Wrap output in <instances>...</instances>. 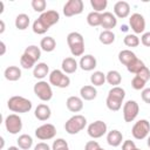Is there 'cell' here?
<instances>
[{"mask_svg": "<svg viewBox=\"0 0 150 150\" xmlns=\"http://www.w3.org/2000/svg\"><path fill=\"white\" fill-rule=\"evenodd\" d=\"M59 20H60V14L57 11H54V9L46 11L42 14H40V16L36 20H34L32 29L35 34L42 35V34L47 33V30L52 26L56 25L59 22Z\"/></svg>", "mask_w": 150, "mask_h": 150, "instance_id": "cell-1", "label": "cell"}, {"mask_svg": "<svg viewBox=\"0 0 150 150\" xmlns=\"http://www.w3.org/2000/svg\"><path fill=\"white\" fill-rule=\"evenodd\" d=\"M7 107L13 112L25 114V112L30 111L33 104H32V101L30 100H28V98H26L23 96L15 95V96L9 97V100L7 101Z\"/></svg>", "mask_w": 150, "mask_h": 150, "instance_id": "cell-2", "label": "cell"}, {"mask_svg": "<svg viewBox=\"0 0 150 150\" xmlns=\"http://www.w3.org/2000/svg\"><path fill=\"white\" fill-rule=\"evenodd\" d=\"M87 125V118L83 115L75 114L64 123V130L69 135H75L82 131Z\"/></svg>", "mask_w": 150, "mask_h": 150, "instance_id": "cell-3", "label": "cell"}, {"mask_svg": "<svg viewBox=\"0 0 150 150\" xmlns=\"http://www.w3.org/2000/svg\"><path fill=\"white\" fill-rule=\"evenodd\" d=\"M34 94L36 95L38 98H40L43 102H48L53 97V90H52V84L47 81H38L34 87H33Z\"/></svg>", "mask_w": 150, "mask_h": 150, "instance_id": "cell-4", "label": "cell"}, {"mask_svg": "<svg viewBox=\"0 0 150 150\" xmlns=\"http://www.w3.org/2000/svg\"><path fill=\"white\" fill-rule=\"evenodd\" d=\"M48 79H49V83L57 88H67L70 84V77L60 69L52 70Z\"/></svg>", "mask_w": 150, "mask_h": 150, "instance_id": "cell-5", "label": "cell"}, {"mask_svg": "<svg viewBox=\"0 0 150 150\" xmlns=\"http://www.w3.org/2000/svg\"><path fill=\"white\" fill-rule=\"evenodd\" d=\"M131 134L136 139H144L150 134V123L148 120H139L137 121L131 129Z\"/></svg>", "mask_w": 150, "mask_h": 150, "instance_id": "cell-6", "label": "cell"}, {"mask_svg": "<svg viewBox=\"0 0 150 150\" xmlns=\"http://www.w3.org/2000/svg\"><path fill=\"white\" fill-rule=\"evenodd\" d=\"M5 128L12 135L19 134L21 131V129H22V120H21V117L18 114H9L5 118Z\"/></svg>", "mask_w": 150, "mask_h": 150, "instance_id": "cell-7", "label": "cell"}, {"mask_svg": "<svg viewBox=\"0 0 150 150\" xmlns=\"http://www.w3.org/2000/svg\"><path fill=\"white\" fill-rule=\"evenodd\" d=\"M139 112V105L134 100H128L123 104V118L125 122H132L136 120L137 115Z\"/></svg>", "mask_w": 150, "mask_h": 150, "instance_id": "cell-8", "label": "cell"}, {"mask_svg": "<svg viewBox=\"0 0 150 150\" xmlns=\"http://www.w3.org/2000/svg\"><path fill=\"white\" fill-rule=\"evenodd\" d=\"M84 9V4L82 0H68L63 5V14L67 18L79 15L83 12Z\"/></svg>", "mask_w": 150, "mask_h": 150, "instance_id": "cell-9", "label": "cell"}, {"mask_svg": "<svg viewBox=\"0 0 150 150\" xmlns=\"http://www.w3.org/2000/svg\"><path fill=\"white\" fill-rule=\"evenodd\" d=\"M107 131H108V127H107L105 122H103V121H101V120H97V121L90 123V124L88 125V128H87L88 135H89L91 138H94V139L101 138L102 136H104V135L107 134Z\"/></svg>", "mask_w": 150, "mask_h": 150, "instance_id": "cell-10", "label": "cell"}, {"mask_svg": "<svg viewBox=\"0 0 150 150\" xmlns=\"http://www.w3.org/2000/svg\"><path fill=\"white\" fill-rule=\"evenodd\" d=\"M56 135V128L52 123H45L35 129V136L40 141H48L54 138Z\"/></svg>", "mask_w": 150, "mask_h": 150, "instance_id": "cell-11", "label": "cell"}, {"mask_svg": "<svg viewBox=\"0 0 150 150\" xmlns=\"http://www.w3.org/2000/svg\"><path fill=\"white\" fill-rule=\"evenodd\" d=\"M129 26L135 34H143L145 30V19L139 13H134L129 16Z\"/></svg>", "mask_w": 150, "mask_h": 150, "instance_id": "cell-12", "label": "cell"}, {"mask_svg": "<svg viewBox=\"0 0 150 150\" xmlns=\"http://www.w3.org/2000/svg\"><path fill=\"white\" fill-rule=\"evenodd\" d=\"M96 66H97V61H96L95 56L91 54H86V55L81 56V59L79 61V67L84 71H91L96 68Z\"/></svg>", "mask_w": 150, "mask_h": 150, "instance_id": "cell-13", "label": "cell"}, {"mask_svg": "<svg viewBox=\"0 0 150 150\" xmlns=\"http://www.w3.org/2000/svg\"><path fill=\"white\" fill-rule=\"evenodd\" d=\"M114 14L120 19L128 18L130 15V5L127 1H117L114 5Z\"/></svg>", "mask_w": 150, "mask_h": 150, "instance_id": "cell-14", "label": "cell"}, {"mask_svg": "<svg viewBox=\"0 0 150 150\" xmlns=\"http://www.w3.org/2000/svg\"><path fill=\"white\" fill-rule=\"evenodd\" d=\"M117 25V18L111 12H103L102 13V23L101 27L103 30H111Z\"/></svg>", "mask_w": 150, "mask_h": 150, "instance_id": "cell-15", "label": "cell"}, {"mask_svg": "<svg viewBox=\"0 0 150 150\" xmlns=\"http://www.w3.org/2000/svg\"><path fill=\"white\" fill-rule=\"evenodd\" d=\"M67 109L71 112H80L83 109V100L80 96H69L66 101Z\"/></svg>", "mask_w": 150, "mask_h": 150, "instance_id": "cell-16", "label": "cell"}, {"mask_svg": "<svg viewBox=\"0 0 150 150\" xmlns=\"http://www.w3.org/2000/svg\"><path fill=\"white\" fill-rule=\"evenodd\" d=\"M34 116L39 120V121H48L52 116V110L49 108L48 104H45V103H41V104H38V107L35 108V111H34Z\"/></svg>", "mask_w": 150, "mask_h": 150, "instance_id": "cell-17", "label": "cell"}, {"mask_svg": "<svg viewBox=\"0 0 150 150\" xmlns=\"http://www.w3.org/2000/svg\"><path fill=\"white\" fill-rule=\"evenodd\" d=\"M79 68V62L69 56V57H66L62 60V63H61V70L64 73V74H74Z\"/></svg>", "mask_w": 150, "mask_h": 150, "instance_id": "cell-18", "label": "cell"}, {"mask_svg": "<svg viewBox=\"0 0 150 150\" xmlns=\"http://www.w3.org/2000/svg\"><path fill=\"white\" fill-rule=\"evenodd\" d=\"M122 141H123V135L120 130L117 129H114V130H110L108 134H107V143L112 146V148H117L122 144Z\"/></svg>", "mask_w": 150, "mask_h": 150, "instance_id": "cell-19", "label": "cell"}, {"mask_svg": "<svg viewBox=\"0 0 150 150\" xmlns=\"http://www.w3.org/2000/svg\"><path fill=\"white\" fill-rule=\"evenodd\" d=\"M49 67H48V64L47 63H45V62H39V63H36L35 64V67L33 68V76L35 77V79H38V80H43L47 75L49 76Z\"/></svg>", "mask_w": 150, "mask_h": 150, "instance_id": "cell-20", "label": "cell"}, {"mask_svg": "<svg viewBox=\"0 0 150 150\" xmlns=\"http://www.w3.org/2000/svg\"><path fill=\"white\" fill-rule=\"evenodd\" d=\"M97 96V90L94 86H90V84H87V86H83L81 87L80 89V97L84 101H93L95 100Z\"/></svg>", "mask_w": 150, "mask_h": 150, "instance_id": "cell-21", "label": "cell"}, {"mask_svg": "<svg viewBox=\"0 0 150 150\" xmlns=\"http://www.w3.org/2000/svg\"><path fill=\"white\" fill-rule=\"evenodd\" d=\"M4 76L7 81L15 82V81L20 80V77H21V69L18 66H9L5 69Z\"/></svg>", "mask_w": 150, "mask_h": 150, "instance_id": "cell-22", "label": "cell"}, {"mask_svg": "<svg viewBox=\"0 0 150 150\" xmlns=\"http://www.w3.org/2000/svg\"><path fill=\"white\" fill-rule=\"evenodd\" d=\"M67 43H68L69 48H73V47H76V46L84 45V40H83V36H82L81 33H79V32H70L67 35Z\"/></svg>", "mask_w": 150, "mask_h": 150, "instance_id": "cell-23", "label": "cell"}, {"mask_svg": "<svg viewBox=\"0 0 150 150\" xmlns=\"http://www.w3.org/2000/svg\"><path fill=\"white\" fill-rule=\"evenodd\" d=\"M135 59H137V56H136V54H135L134 52H131L130 49H123V50H121V52L118 53V61H120L123 66H125V67H128Z\"/></svg>", "mask_w": 150, "mask_h": 150, "instance_id": "cell-24", "label": "cell"}, {"mask_svg": "<svg viewBox=\"0 0 150 150\" xmlns=\"http://www.w3.org/2000/svg\"><path fill=\"white\" fill-rule=\"evenodd\" d=\"M40 48L41 50L46 53H50L56 48V41L53 36H45L40 41Z\"/></svg>", "mask_w": 150, "mask_h": 150, "instance_id": "cell-25", "label": "cell"}, {"mask_svg": "<svg viewBox=\"0 0 150 150\" xmlns=\"http://www.w3.org/2000/svg\"><path fill=\"white\" fill-rule=\"evenodd\" d=\"M14 23H15V27H16L19 30H25V29H27V28L29 27L30 19H29V16H28L27 14L20 13V14L16 15Z\"/></svg>", "mask_w": 150, "mask_h": 150, "instance_id": "cell-26", "label": "cell"}, {"mask_svg": "<svg viewBox=\"0 0 150 150\" xmlns=\"http://www.w3.org/2000/svg\"><path fill=\"white\" fill-rule=\"evenodd\" d=\"M16 143H18V146L21 149V150H28L32 148L33 145V138L32 136H29L28 134H22L19 136V138L16 139Z\"/></svg>", "mask_w": 150, "mask_h": 150, "instance_id": "cell-27", "label": "cell"}, {"mask_svg": "<svg viewBox=\"0 0 150 150\" xmlns=\"http://www.w3.org/2000/svg\"><path fill=\"white\" fill-rule=\"evenodd\" d=\"M105 80L110 86L117 87L122 81V76H121L120 71H117V70H109L105 74Z\"/></svg>", "mask_w": 150, "mask_h": 150, "instance_id": "cell-28", "label": "cell"}, {"mask_svg": "<svg viewBox=\"0 0 150 150\" xmlns=\"http://www.w3.org/2000/svg\"><path fill=\"white\" fill-rule=\"evenodd\" d=\"M90 82L94 87H100V86H103L104 82H107L105 80V74L103 71H100V70H96L94 71L91 75H90Z\"/></svg>", "mask_w": 150, "mask_h": 150, "instance_id": "cell-29", "label": "cell"}, {"mask_svg": "<svg viewBox=\"0 0 150 150\" xmlns=\"http://www.w3.org/2000/svg\"><path fill=\"white\" fill-rule=\"evenodd\" d=\"M87 23L91 27H97V26H101L102 23V13H98V12H90L88 15H87Z\"/></svg>", "mask_w": 150, "mask_h": 150, "instance_id": "cell-30", "label": "cell"}, {"mask_svg": "<svg viewBox=\"0 0 150 150\" xmlns=\"http://www.w3.org/2000/svg\"><path fill=\"white\" fill-rule=\"evenodd\" d=\"M108 97H111V98H115V100H117V101L123 102V100H124V97H125V90H124L122 87H120V86L112 87V88L109 90V93H108Z\"/></svg>", "mask_w": 150, "mask_h": 150, "instance_id": "cell-31", "label": "cell"}, {"mask_svg": "<svg viewBox=\"0 0 150 150\" xmlns=\"http://www.w3.org/2000/svg\"><path fill=\"white\" fill-rule=\"evenodd\" d=\"M98 40L102 45H111L115 41V33L112 30H102L100 33Z\"/></svg>", "mask_w": 150, "mask_h": 150, "instance_id": "cell-32", "label": "cell"}, {"mask_svg": "<svg viewBox=\"0 0 150 150\" xmlns=\"http://www.w3.org/2000/svg\"><path fill=\"white\" fill-rule=\"evenodd\" d=\"M35 64H36V61L33 57H30L29 55H27V54L23 53L20 56V66L22 68H25V69H32V68L35 67Z\"/></svg>", "mask_w": 150, "mask_h": 150, "instance_id": "cell-33", "label": "cell"}, {"mask_svg": "<svg viewBox=\"0 0 150 150\" xmlns=\"http://www.w3.org/2000/svg\"><path fill=\"white\" fill-rule=\"evenodd\" d=\"M23 53L27 54V55H29L30 57H33L36 62L41 57V48L38 47V46H35V45H30V46L26 47V49H25Z\"/></svg>", "mask_w": 150, "mask_h": 150, "instance_id": "cell-34", "label": "cell"}, {"mask_svg": "<svg viewBox=\"0 0 150 150\" xmlns=\"http://www.w3.org/2000/svg\"><path fill=\"white\" fill-rule=\"evenodd\" d=\"M123 42H124V45L127 47L134 48V47H137L139 45L141 40H139V38L136 34H127L124 36V39H123Z\"/></svg>", "mask_w": 150, "mask_h": 150, "instance_id": "cell-35", "label": "cell"}, {"mask_svg": "<svg viewBox=\"0 0 150 150\" xmlns=\"http://www.w3.org/2000/svg\"><path fill=\"white\" fill-rule=\"evenodd\" d=\"M143 67H145V64H144V62L142 61V60H139L138 57L137 59H135L128 67H127V69H128V71L129 73H131V74H137Z\"/></svg>", "mask_w": 150, "mask_h": 150, "instance_id": "cell-36", "label": "cell"}, {"mask_svg": "<svg viewBox=\"0 0 150 150\" xmlns=\"http://www.w3.org/2000/svg\"><path fill=\"white\" fill-rule=\"evenodd\" d=\"M122 103L121 101H117L115 98H111V97H108L107 96V100H105V104H107V108L111 111H118L121 108H122Z\"/></svg>", "mask_w": 150, "mask_h": 150, "instance_id": "cell-37", "label": "cell"}, {"mask_svg": "<svg viewBox=\"0 0 150 150\" xmlns=\"http://www.w3.org/2000/svg\"><path fill=\"white\" fill-rule=\"evenodd\" d=\"M90 5L94 9V12H103L107 6H108V1L107 0H90Z\"/></svg>", "mask_w": 150, "mask_h": 150, "instance_id": "cell-38", "label": "cell"}, {"mask_svg": "<svg viewBox=\"0 0 150 150\" xmlns=\"http://www.w3.org/2000/svg\"><path fill=\"white\" fill-rule=\"evenodd\" d=\"M52 150H69V145L66 139L56 138L52 144Z\"/></svg>", "mask_w": 150, "mask_h": 150, "instance_id": "cell-39", "label": "cell"}, {"mask_svg": "<svg viewBox=\"0 0 150 150\" xmlns=\"http://www.w3.org/2000/svg\"><path fill=\"white\" fill-rule=\"evenodd\" d=\"M32 7L35 12H39V13H43L46 12V7H47V2L46 0H32Z\"/></svg>", "mask_w": 150, "mask_h": 150, "instance_id": "cell-40", "label": "cell"}, {"mask_svg": "<svg viewBox=\"0 0 150 150\" xmlns=\"http://www.w3.org/2000/svg\"><path fill=\"white\" fill-rule=\"evenodd\" d=\"M145 81L143 80V79H141L139 76H137V75H135L134 76V79L131 80V87L135 89V90H143L144 89V87H145Z\"/></svg>", "mask_w": 150, "mask_h": 150, "instance_id": "cell-41", "label": "cell"}, {"mask_svg": "<svg viewBox=\"0 0 150 150\" xmlns=\"http://www.w3.org/2000/svg\"><path fill=\"white\" fill-rule=\"evenodd\" d=\"M136 75H137V76H139L141 79H143L145 82H148V81L150 80V69L145 66V67H143V68H142V69H141Z\"/></svg>", "mask_w": 150, "mask_h": 150, "instance_id": "cell-42", "label": "cell"}, {"mask_svg": "<svg viewBox=\"0 0 150 150\" xmlns=\"http://www.w3.org/2000/svg\"><path fill=\"white\" fill-rule=\"evenodd\" d=\"M137 146H136L135 142L131 139H127L122 143V150H135Z\"/></svg>", "mask_w": 150, "mask_h": 150, "instance_id": "cell-43", "label": "cell"}, {"mask_svg": "<svg viewBox=\"0 0 150 150\" xmlns=\"http://www.w3.org/2000/svg\"><path fill=\"white\" fill-rule=\"evenodd\" d=\"M100 144L96 141H89L84 145V150H100Z\"/></svg>", "mask_w": 150, "mask_h": 150, "instance_id": "cell-44", "label": "cell"}, {"mask_svg": "<svg viewBox=\"0 0 150 150\" xmlns=\"http://www.w3.org/2000/svg\"><path fill=\"white\" fill-rule=\"evenodd\" d=\"M141 97L146 104H150V88H144L141 93Z\"/></svg>", "mask_w": 150, "mask_h": 150, "instance_id": "cell-45", "label": "cell"}, {"mask_svg": "<svg viewBox=\"0 0 150 150\" xmlns=\"http://www.w3.org/2000/svg\"><path fill=\"white\" fill-rule=\"evenodd\" d=\"M141 42L145 47H150V32H145L141 36Z\"/></svg>", "mask_w": 150, "mask_h": 150, "instance_id": "cell-46", "label": "cell"}, {"mask_svg": "<svg viewBox=\"0 0 150 150\" xmlns=\"http://www.w3.org/2000/svg\"><path fill=\"white\" fill-rule=\"evenodd\" d=\"M34 150H50V146L45 142H39L34 146Z\"/></svg>", "mask_w": 150, "mask_h": 150, "instance_id": "cell-47", "label": "cell"}, {"mask_svg": "<svg viewBox=\"0 0 150 150\" xmlns=\"http://www.w3.org/2000/svg\"><path fill=\"white\" fill-rule=\"evenodd\" d=\"M0 46H1L0 55L2 56V55H5V53H6V45H5V42H4V41H1V42H0Z\"/></svg>", "mask_w": 150, "mask_h": 150, "instance_id": "cell-48", "label": "cell"}, {"mask_svg": "<svg viewBox=\"0 0 150 150\" xmlns=\"http://www.w3.org/2000/svg\"><path fill=\"white\" fill-rule=\"evenodd\" d=\"M0 26H1V28H0V34H2V33L5 32V22H4V20H0Z\"/></svg>", "mask_w": 150, "mask_h": 150, "instance_id": "cell-49", "label": "cell"}, {"mask_svg": "<svg viewBox=\"0 0 150 150\" xmlns=\"http://www.w3.org/2000/svg\"><path fill=\"white\" fill-rule=\"evenodd\" d=\"M7 150H21L19 146H15V145H12V146H9Z\"/></svg>", "mask_w": 150, "mask_h": 150, "instance_id": "cell-50", "label": "cell"}, {"mask_svg": "<svg viewBox=\"0 0 150 150\" xmlns=\"http://www.w3.org/2000/svg\"><path fill=\"white\" fill-rule=\"evenodd\" d=\"M0 141H1V145H0V148H4V144H5V139H4V137H1Z\"/></svg>", "mask_w": 150, "mask_h": 150, "instance_id": "cell-51", "label": "cell"}, {"mask_svg": "<svg viewBox=\"0 0 150 150\" xmlns=\"http://www.w3.org/2000/svg\"><path fill=\"white\" fill-rule=\"evenodd\" d=\"M146 145H148V146L150 148V135L148 136V141H146Z\"/></svg>", "mask_w": 150, "mask_h": 150, "instance_id": "cell-52", "label": "cell"}, {"mask_svg": "<svg viewBox=\"0 0 150 150\" xmlns=\"http://www.w3.org/2000/svg\"><path fill=\"white\" fill-rule=\"evenodd\" d=\"M100 150H104V149H103V148H100Z\"/></svg>", "mask_w": 150, "mask_h": 150, "instance_id": "cell-53", "label": "cell"}, {"mask_svg": "<svg viewBox=\"0 0 150 150\" xmlns=\"http://www.w3.org/2000/svg\"><path fill=\"white\" fill-rule=\"evenodd\" d=\"M135 150H141V149H138V148H136V149H135Z\"/></svg>", "mask_w": 150, "mask_h": 150, "instance_id": "cell-54", "label": "cell"}]
</instances>
